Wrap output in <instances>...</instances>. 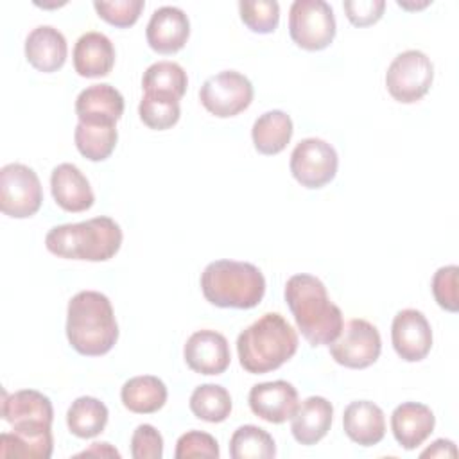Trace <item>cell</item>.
<instances>
[{
	"instance_id": "19",
	"label": "cell",
	"mask_w": 459,
	"mask_h": 459,
	"mask_svg": "<svg viewBox=\"0 0 459 459\" xmlns=\"http://www.w3.org/2000/svg\"><path fill=\"white\" fill-rule=\"evenodd\" d=\"M436 416L425 403L403 402L391 414V430L396 443L405 450H414L432 434Z\"/></svg>"
},
{
	"instance_id": "9",
	"label": "cell",
	"mask_w": 459,
	"mask_h": 459,
	"mask_svg": "<svg viewBox=\"0 0 459 459\" xmlns=\"http://www.w3.org/2000/svg\"><path fill=\"white\" fill-rule=\"evenodd\" d=\"M253 93V84L244 74L222 70L203 82L199 100L208 113L219 118H230L249 108Z\"/></svg>"
},
{
	"instance_id": "29",
	"label": "cell",
	"mask_w": 459,
	"mask_h": 459,
	"mask_svg": "<svg viewBox=\"0 0 459 459\" xmlns=\"http://www.w3.org/2000/svg\"><path fill=\"white\" fill-rule=\"evenodd\" d=\"M188 86L186 72L174 61L152 63L142 77V90L152 95H165L179 100Z\"/></svg>"
},
{
	"instance_id": "35",
	"label": "cell",
	"mask_w": 459,
	"mask_h": 459,
	"mask_svg": "<svg viewBox=\"0 0 459 459\" xmlns=\"http://www.w3.org/2000/svg\"><path fill=\"white\" fill-rule=\"evenodd\" d=\"M221 455L217 439L203 430H188L179 436L176 443V459H190V457H208L217 459Z\"/></svg>"
},
{
	"instance_id": "5",
	"label": "cell",
	"mask_w": 459,
	"mask_h": 459,
	"mask_svg": "<svg viewBox=\"0 0 459 459\" xmlns=\"http://www.w3.org/2000/svg\"><path fill=\"white\" fill-rule=\"evenodd\" d=\"M201 290L208 303L221 308H255L265 294L262 271L238 260H215L201 274Z\"/></svg>"
},
{
	"instance_id": "41",
	"label": "cell",
	"mask_w": 459,
	"mask_h": 459,
	"mask_svg": "<svg viewBox=\"0 0 459 459\" xmlns=\"http://www.w3.org/2000/svg\"><path fill=\"white\" fill-rule=\"evenodd\" d=\"M430 2L427 0V2H421V4H407V2H402V0H398V5L400 7H403V9H409V11H412V9H423V7H427Z\"/></svg>"
},
{
	"instance_id": "20",
	"label": "cell",
	"mask_w": 459,
	"mask_h": 459,
	"mask_svg": "<svg viewBox=\"0 0 459 459\" xmlns=\"http://www.w3.org/2000/svg\"><path fill=\"white\" fill-rule=\"evenodd\" d=\"M66 54V38L52 25H38L25 38V57L38 72L52 74L59 70Z\"/></svg>"
},
{
	"instance_id": "11",
	"label": "cell",
	"mask_w": 459,
	"mask_h": 459,
	"mask_svg": "<svg viewBox=\"0 0 459 459\" xmlns=\"http://www.w3.org/2000/svg\"><path fill=\"white\" fill-rule=\"evenodd\" d=\"M332 359L350 369H364L377 362L382 339L375 325L366 319H350L342 325L339 337L328 344Z\"/></svg>"
},
{
	"instance_id": "1",
	"label": "cell",
	"mask_w": 459,
	"mask_h": 459,
	"mask_svg": "<svg viewBox=\"0 0 459 459\" xmlns=\"http://www.w3.org/2000/svg\"><path fill=\"white\" fill-rule=\"evenodd\" d=\"M298 330L312 346H328L342 330V312L330 301L325 283L312 274H294L283 290Z\"/></svg>"
},
{
	"instance_id": "8",
	"label": "cell",
	"mask_w": 459,
	"mask_h": 459,
	"mask_svg": "<svg viewBox=\"0 0 459 459\" xmlns=\"http://www.w3.org/2000/svg\"><path fill=\"white\" fill-rule=\"evenodd\" d=\"M43 203L38 174L23 163H7L0 169V210L13 219L32 217Z\"/></svg>"
},
{
	"instance_id": "34",
	"label": "cell",
	"mask_w": 459,
	"mask_h": 459,
	"mask_svg": "<svg viewBox=\"0 0 459 459\" xmlns=\"http://www.w3.org/2000/svg\"><path fill=\"white\" fill-rule=\"evenodd\" d=\"M93 7L104 22L126 29L136 23L140 18L145 2L143 0H115V2H104V0H95Z\"/></svg>"
},
{
	"instance_id": "22",
	"label": "cell",
	"mask_w": 459,
	"mask_h": 459,
	"mask_svg": "<svg viewBox=\"0 0 459 459\" xmlns=\"http://www.w3.org/2000/svg\"><path fill=\"white\" fill-rule=\"evenodd\" d=\"M333 420V407L325 396H308L298 405L294 416L290 418L292 437L305 446L321 441Z\"/></svg>"
},
{
	"instance_id": "32",
	"label": "cell",
	"mask_w": 459,
	"mask_h": 459,
	"mask_svg": "<svg viewBox=\"0 0 459 459\" xmlns=\"http://www.w3.org/2000/svg\"><path fill=\"white\" fill-rule=\"evenodd\" d=\"M138 115L140 120L154 131H165L178 124L181 117L179 100L165 95H152L143 93L140 104H138Z\"/></svg>"
},
{
	"instance_id": "4",
	"label": "cell",
	"mask_w": 459,
	"mask_h": 459,
	"mask_svg": "<svg viewBox=\"0 0 459 459\" xmlns=\"http://www.w3.org/2000/svg\"><path fill=\"white\" fill-rule=\"evenodd\" d=\"M47 249L68 260L106 262L122 246V230L111 217L100 215L82 222L54 226L45 237Z\"/></svg>"
},
{
	"instance_id": "2",
	"label": "cell",
	"mask_w": 459,
	"mask_h": 459,
	"mask_svg": "<svg viewBox=\"0 0 459 459\" xmlns=\"http://www.w3.org/2000/svg\"><path fill=\"white\" fill-rule=\"evenodd\" d=\"M66 337L81 355H106L118 341V325L109 298L99 290L77 292L66 308Z\"/></svg>"
},
{
	"instance_id": "40",
	"label": "cell",
	"mask_w": 459,
	"mask_h": 459,
	"mask_svg": "<svg viewBox=\"0 0 459 459\" xmlns=\"http://www.w3.org/2000/svg\"><path fill=\"white\" fill-rule=\"evenodd\" d=\"M77 457H120V452L113 448L109 443H91L88 450L77 454Z\"/></svg>"
},
{
	"instance_id": "37",
	"label": "cell",
	"mask_w": 459,
	"mask_h": 459,
	"mask_svg": "<svg viewBox=\"0 0 459 459\" xmlns=\"http://www.w3.org/2000/svg\"><path fill=\"white\" fill-rule=\"evenodd\" d=\"M131 455L134 459H161L163 457V437L156 427L142 423L131 436Z\"/></svg>"
},
{
	"instance_id": "30",
	"label": "cell",
	"mask_w": 459,
	"mask_h": 459,
	"mask_svg": "<svg viewBox=\"0 0 459 459\" xmlns=\"http://www.w3.org/2000/svg\"><path fill=\"white\" fill-rule=\"evenodd\" d=\"M190 411L195 418L208 421V423H221L224 421L231 409V396L226 387L219 384H201L190 394Z\"/></svg>"
},
{
	"instance_id": "21",
	"label": "cell",
	"mask_w": 459,
	"mask_h": 459,
	"mask_svg": "<svg viewBox=\"0 0 459 459\" xmlns=\"http://www.w3.org/2000/svg\"><path fill=\"white\" fill-rule=\"evenodd\" d=\"M342 429L353 443L373 446L385 436L384 411L369 400L351 402L342 412Z\"/></svg>"
},
{
	"instance_id": "36",
	"label": "cell",
	"mask_w": 459,
	"mask_h": 459,
	"mask_svg": "<svg viewBox=\"0 0 459 459\" xmlns=\"http://www.w3.org/2000/svg\"><path fill=\"white\" fill-rule=\"evenodd\" d=\"M457 265L439 267L432 276V294L441 308L446 312L459 310V296H457Z\"/></svg>"
},
{
	"instance_id": "16",
	"label": "cell",
	"mask_w": 459,
	"mask_h": 459,
	"mask_svg": "<svg viewBox=\"0 0 459 459\" xmlns=\"http://www.w3.org/2000/svg\"><path fill=\"white\" fill-rule=\"evenodd\" d=\"M190 36V22L183 9L163 5L156 9L147 23L145 38L158 54H174L181 50Z\"/></svg>"
},
{
	"instance_id": "38",
	"label": "cell",
	"mask_w": 459,
	"mask_h": 459,
	"mask_svg": "<svg viewBox=\"0 0 459 459\" xmlns=\"http://www.w3.org/2000/svg\"><path fill=\"white\" fill-rule=\"evenodd\" d=\"M346 18L355 27H368L377 23L385 9L384 0H346L342 4Z\"/></svg>"
},
{
	"instance_id": "18",
	"label": "cell",
	"mask_w": 459,
	"mask_h": 459,
	"mask_svg": "<svg viewBox=\"0 0 459 459\" xmlns=\"http://www.w3.org/2000/svg\"><path fill=\"white\" fill-rule=\"evenodd\" d=\"M75 115L84 124H117L124 115V97L111 84H91L77 95Z\"/></svg>"
},
{
	"instance_id": "17",
	"label": "cell",
	"mask_w": 459,
	"mask_h": 459,
	"mask_svg": "<svg viewBox=\"0 0 459 459\" xmlns=\"http://www.w3.org/2000/svg\"><path fill=\"white\" fill-rule=\"evenodd\" d=\"M50 190L56 204L65 212H86L95 203L88 178L74 163H59L50 174Z\"/></svg>"
},
{
	"instance_id": "33",
	"label": "cell",
	"mask_w": 459,
	"mask_h": 459,
	"mask_svg": "<svg viewBox=\"0 0 459 459\" xmlns=\"http://www.w3.org/2000/svg\"><path fill=\"white\" fill-rule=\"evenodd\" d=\"M238 13L244 25L256 34H271L280 22V4L276 0H242Z\"/></svg>"
},
{
	"instance_id": "7",
	"label": "cell",
	"mask_w": 459,
	"mask_h": 459,
	"mask_svg": "<svg viewBox=\"0 0 459 459\" xmlns=\"http://www.w3.org/2000/svg\"><path fill=\"white\" fill-rule=\"evenodd\" d=\"M432 81L434 65L425 52L416 48L398 54L385 72V88L402 104H412L425 97Z\"/></svg>"
},
{
	"instance_id": "15",
	"label": "cell",
	"mask_w": 459,
	"mask_h": 459,
	"mask_svg": "<svg viewBox=\"0 0 459 459\" xmlns=\"http://www.w3.org/2000/svg\"><path fill=\"white\" fill-rule=\"evenodd\" d=\"M247 402L253 414L269 423H283L290 420L299 405L298 391L287 380L255 384Z\"/></svg>"
},
{
	"instance_id": "26",
	"label": "cell",
	"mask_w": 459,
	"mask_h": 459,
	"mask_svg": "<svg viewBox=\"0 0 459 459\" xmlns=\"http://www.w3.org/2000/svg\"><path fill=\"white\" fill-rule=\"evenodd\" d=\"M54 450L52 429L11 430L0 436V457L48 459Z\"/></svg>"
},
{
	"instance_id": "25",
	"label": "cell",
	"mask_w": 459,
	"mask_h": 459,
	"mask_svg": "<svg viewBox=\"0 0 459 459\" xmlns=\"http://www.w3.org/2000/svg\"><path fill=\"white\" fill-rule=\"evenodd\" d=\"M167 385L154 375H140L129 378L120 389L124 407L136 414L158 412L167 402Z\"/></svg>"
},
{
	"instance_id": "10",
	"label": "cell",
	"mask_w": 459,
	"mask_h": 459,
	"mask_svg": "<svg viewBox=\"0 0 459 459\" xmlns=\"http://www.w3.org/2000/svg\"><path fill=\"white\" fill-rule=\"evenodd\" d=\"M289 167L301 186L316 190L335 178L339 156L332 143L321 138H305L292 149Z\"/></svg>"
},
{
	"instance_id": "12",
	"label": "cell",
	"mask_w": 459,
	"mask_h": 459,
	"mask_svg": "<svg viewBox=\"0 0 459 459\" xmlns=\"http://www.w3.org/2000/svg\"><path fill=\"white\" fill-rule=\"evenodd\" d=\"M391 341L396 355L405 362L423 360L432 348V328L423 312L403 308L393 317Z\"/></svg>"
},
{
	"instance_id": "31",
	"label": "cell",
	"mask_w": 459,
	"mask_h": 459,
	"mask_svg": "<svg viewBox=\"0 0 459 459\" xmlns=\"http://www.w3.org/2000/svg\"><path fill=\"white\" fill-rule=\"evenodd\" d=\"M230 455L233 459H271L276 455V445L265 429L242 425L230 437Z\"/></svg>"
},
{
	"instance_id": "3",
	"label": "cell",
	"mask_w": 459,
	"mask_h": 459,
	"mask_svg": "<svg viewBox=\"0 0 459 459\" xmlns=\"http://www.w3.org/2000/svg\"><path fill=\"white\" fill-rule=\"evenodd\" d=\"M298 351V333L278 312H267L237 337L240 366L253 375L278 369Z\"/></svg>"
},
{
	"instance_id": "24",
	"label": "cell",
	"mask_w": 459,
	"mask_h": 459,
	"mask_svg": "<svg viewBox=\"0 0 459 459\" xmlns=\"http://www.w3.org/2000/svg\"><path fill=\"white\" fill-rule=\"evenodd\" d=\"M294 133L292 118L281 109H271L262 113L251 129L253 145L260 154L273 156L281 152L290 142Z\"/></svg>"
},
{
	"instance_id": "23",
	"label": "cell",
	"mask_w": 459,
	"mask_h": 459,
	"mask_svg": "<svg viewBox=\"0 0 459 459\" xmlns=\"http://www.w3.org/2000/svg\"><path fill=\"white\" fill-rule=\"evenodd\" d=\"M72 57L74 68L81 77H104L115 65V47L106 34L90 30L75 41Z\"/></svg>"
},
{
	"instance_id": "14",
	"label": "cell",
	"mask_w": 459,
	"mask_h": 459,
	"mask_svg": "<svg viewBox=\"0 0 459 459\" xmlns=\"http://www.w3.org/2000/svg\"><path fill=\"white\" fill-rule=\"evenodd\" d=\"M2 418L14 429H48L52 427L54 409L47 394L36 389H22L13 394L4 393Z\"/></svg>"
},
{
	"instance_id": "28",
	"label": "cell",
	"mask_w": 459,
	"mask_h": 459,
	"mask_svg": "<svg viewBox=\"0 0 459 459\" xmlns=\"http://www.w3.org/2000/svg\"><path fill=\"white\" fill-rule=\"evenodd\" d=\"M77 151L90 161H104L115 151L118 133L117 124L77 122L74 131Z\"/></svg>"
},
{
	"instance_id": "27",
	"label": "cell",
	"mask_w": 459,
	"mask_h": 459,
	"mask_svg": "<svg viewBox=\"0 0 459 459\" xmlns=\"http://www.w3.org/2000/svg\"><path fill=\"white\" fill-rule=\"evenodd\" d=\"M108 418L109 412L104 402L95 396H79L68 407L66 425L74 436L90 439L106 429Z\"/></svg>"
},
{
	"instance_id": "39",
	"label": "cell",
	"mask_w": 459,
	"mask_h": 459,
	"mask_svg": "<svg viewBox=\"0 0 459 459\" xmlns=\"http://www.w3.org/2000/svg\"><path fill=\"white\" fill-rule=\"evenodd\" d=\"M455 457L457 455V448L455 443L450 439H436L427 450L421 452V457Z\"/></svg>"
},
{
	"instance_id": "13",
	"label": "cell",
	"mask_w": 459,
	"mask_h": 459,
	"mask_svg": "<svg viewBox=\"0 0 459 459\" xmlns=\"http://www.w3.org/2000/svg\"><path fill=\"white\" fill-rule=\"evenodd\" d=\"M186 366L201 375H221L231 362L228 339L210 328L194 332L183 348Z\"/></svg>"
},
{
	"instance_id": "6",
	"label": "cell",
	"mask_w": 459,
	"mask_h": 459,
	"mask_svg": "<svg viewBox=\"0 0 459 459\" xmlns=\"http://www.w3.org/2000/svg\"><path fill=\"white\" fill-rule=\"evenodd\" d=\"M337 32L333 9L325 0H294L289 9V34L303 50L326 48Z\"/></svg>"
}]
</instances>
